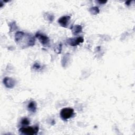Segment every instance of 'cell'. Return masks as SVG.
Listing matches in <instances>:
<instances>
[{
  "label": "cell",
  "instance_id": "obj_4",
  "mask_svg": "<svg viewBox=\"0 0 135 135\" xmlns=\"http://www.w3.org/2000/svg\"><path fill=\"white\" fill-rule=\"evenodd\" d=\"M35 37L39 40L40 42L43 45H47L49 43V42H50L49 38L43 34L40 33L39 32H37L35 34Z\"/></svg>",
  "mask_w": 135,
  "mask_h": 135
},
{
  "label": "cell",
  "instance_id": "obj_11",
  "mask_svg": "<svg viewBox=\"0 0 135 135\" xmlns=\"http://www.w3.org/2000/svg\"><path fill=\"white\" fill-rule=\"evenodd\" d=\"M62 44H61V43H60V44H57V45L55 46V49H54V50H55V52H56V53H57V54L61 53V51H62Z\"/></svg>",
  "mask_w": 135,
  "mask_h": 135
},
{
  "label": "cell",
  "instance_id": "obj_6",
  "mask_svg": "<svg viewBox=\"0 0 135 135\" xmlns=\"http://www.w3.org/2000/svg\"><path fill=\"white\" fill-rule=\"evenodd\" d=\"M3 83L6 88L10 89L13 88L15 84V80L9 77H5L3 79Z\"/></svg>",
  "mask_w": 135,
  "mask_h": 135
},
{
  "label": "cell",
  "instance_id": "obj_5",
  "mask_svg": "<svg viewBox=\"0 0 135 135\" xmlns=\"http://www.w3.org/2000/svg\"><path fill=\"white\" fill-rule=\"evenodd\" d=\"M84 41V39L82 37H76V38H69L68 40V44L72 46H75L78 45H79L80 43H83Z\"/></svg>",
  "mask_w": 135,
  "mask_h": 135
},
{
  "label": "cell",
  "instance_id": "obj_1",
  "mask_svg": "<svg viewBox=\"0 0 135 135\" xmlns=\"http://www.w3.org/2000/svg\"><path fill=\"white\" fill-rule=\"evenodd\" d=\"M15 40L16 44L22 48L33 46L35 41L34 36L21 31H18L16 33Z\"/></svg>",
  "mask_w": 135,
  "mask_h": 135
},
{
  "label": "cell",
  "instance_id": "obj_15",
  "mask_svg": "<svg viewBox=\"0 0 135 135\" xmlns=\"http://www.w3.org/2000/svg\"><path fill=\"white\" fill-rule=\"evenodd\" d=\"M98 2L100 4H104L105 3H106L107 2V1H98Z\"/></svg>",
  "mask_w": 135,
  "mask_h": 135
},
{
  "label": "cell",
  "instance_id": "obj_7",
  "mask_svg": "<svg viewBox=\"0 0 135 135\" xmlns=\"http://www.w3.org/2000/svg\"><path fill=\"white\" fill-rule=\"evenodd\" d=\"M70 19H71L70 16H69V15L63 16L58 20V23L61 25V26L65 27L67 26V25H68L70 22Z\"/></svg>",
  "mask_w": 135,
  "mask_h": 135
},
{
  "label": "cell",
  "instance_id": "obj_3",
  "mask_svg": "<svg viewBox=\"0 0 135 135\" xmlns=\"http://www.w3.org/2000/svg\"><path fill=\"white\" fill-rule=\"evenodd\" d=\"M74 114V110L71 108H65L61 110L60 112L61 117L63 120H68L71 118Z\"/></svg>",
  "mask_w": 135,
  "mask_h": 135
},
{
  "label": "cell",
  "instance_id": "obj_9",
  "mask_svg": "<svg viewBox=\"0 0 135 135\" xmlns=\"http://www.w3.org/2000/svg\"><path fill=\"white\" fill-rule=\"evenodd\" d=\"M27 109L32 112H35L37 109V105L36 102L34 101H31L27 105Z\"/></svg>",
  "mask_w": 135,
  "mask_h": 135
},
{
  "label": "cell",
  "instance_id": "obj_16",
  "mask_svg": "<svg viewBox=\"0 0 135 135\" xmlns=\"http://www.w3.org/2000/svg\"><path fill=\"white\" fill-rule=\"evenodd\" d=\"M131 2V1H127L126 2V4L127 5H130V3Z\"/></svg>",
  "mask_w": 135,
  "mask_h": 135
},
{
  "label": "cell",
  "instance_id": "obj_8",
  "mask_svg": "<svg viewBox=\"0 0 135 135\" xmlns=\"http://www.w3.org/2000/svg\"><path fill=\"white\" fill-rule=\"evenodd\" d=\"M71 31L74 35H76L81 33L82 31V27L80 25H75L71 27Z\"/></svg>",
  "mask_w": 135,
  "mask_h": 135
},
{
  "label": "cell",
  "instance_id": "obj_2",
  "mask_svg": "<svg viewBox=\"0 0 135 135\" xmlns=\"http://www.w3.org/2000/svg\"><path fill=\"white\" fill-rule=\"evenodd\" d=\"M39 130L38 126L22 127L19 129L20 132L25 134H36Z\"/></svg>",
  "mask_w": 135,
  "mask_h": 135
},
{
  "label": "cell",
  "instance_id": "obj_13",
  "mask_svg": "<svg viewBox=\"0 0 135 135\" xmlns=\"http://www.w3.org/2000/svg\"><path fill=\"white\" fill-rule=\"evenodd\" d=\"M33 68L34 69H35V70H40V69H41V65L40 64V63L36 62V63H34V64H33Z\"/></svg>",
  "mask_w": 135,
  "mask_h": 135
},
{
  "label": "cell",
  "instance_id": "obj_14",
  "mask_svg": "<svg viewBox=\"0 0 135 135\" xmlns=\"http://www.w3.org/2000/svg\"><path fill=\"white\" fill-rule=\"evenodd\" d=\"M46 17H47V20L50 21V22H52L53 19H54V16L51 15V14H47L46 15Z\"/></svg>",
  "mask_w": 135,
  "mask_h": 135
},
{
  "label": "cell",
  "instance_id": "obj_10",
  "mask_svg": "<svg viewBox=\"0 0 135 135\" xmlns=\"http://www.w3.org/2000/svg\"><path fill=\"white\" fill-rule=\"evenodd\" d=\"M89 11L90 13H91V14H92L93 15H96L99 13L100 11H99L98 7L94 6V7H92L90 8Z\"/></svg>",
  "mask_w": 135,
  "mask_h": 135
},
{
  "label": "cell",
  "instance_id": "obj_12",
  "mask_svg": "<svg viewBox=\"0 0 135 135\" xmlns=\"http://www.w3.org/2000/svg\"><path fill=\"white\" fill-rule=\"evenodd\" d=\"M21 123L23 125L26 126V125H28V124H30V120H29L27 118H24L23 119H22Z\"/></svg>",
  "mask_w": 135,
  "mask_h": 135
}]
</instances>
